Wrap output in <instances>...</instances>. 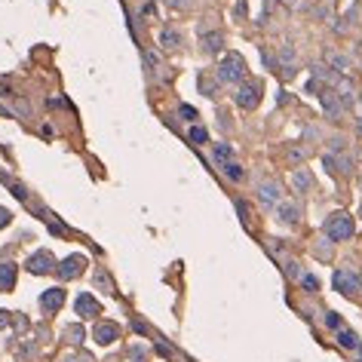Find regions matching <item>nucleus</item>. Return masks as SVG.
<instances>
[{
  "mask_svg": "<svg viewBox=\"0 0 362 362\" xmlns=\"http://www.w3.org/2000/svg\"><path fill=\"white\" fill-rule=\"evenodd\" d=\"M92 338H95V341H98L101 347H108V344H114V341L120 338V326H117V323H108V320H104V323H98V326L92 329Z\"/></svg>",
  "mask_w": 362,
  "mask_h": 362,
  "instance_id": "nucleus-10",
  "label": "nucleus"
},
{
  "mask_svg": "<svg viewBox=\"0 0 362 362\" xmlns=\"http://www.w3.org/2000/svg\"><path fill=\"white\" fill-rule=\"evenodd\" d=\"M9 221H12V212H9V209H3V206H0V227H6V224H9Z\"/></svg>",
  "mask_w": 362,
  "mask_h": 362,
  "instance_id": "nucleus-35",
  "label": "nucleus"
},
{
  "mask_svg": "<svg viewBox=\"0 0 362 362\" xmlns=\"http://www.w3.org/2000/svg\"><path fill=\"white\" fill-rule=\"evenodd\" d=\"M359 101H362V89H359Z\"/></svg>",
  "mask_w": 362,
  "mask_h": 362,
  "instance_id": "nucleus-41",
  "label": "nucleus"
},
{
  "mask_svg": "<svg viewBox=\"0 0 362 362\" xmlns=\"http://www.w3.org/2000/svg\"><path fill=\"white\" fill-rule=\"evenodd\" d=\"M276 58H280L283 74H286V77H292V74H295V65H298V58H295V46H292L289 40L280 46V55H276Z\"/></svg>",
  "mask_w": 362,
  "mask_h": 362,
  "instance_id": "nucleus-11",
  "label": "nucleus"
},
{
  "mask_svg": "<svg viewBox=\"0 0 362 362\" xmlns=\"http://www.w3.org/2000/svg\"><path fill=\"white\" fill-rule=\"evenodd\" d=\"M154 12H157V6H154V3H144V6H141V15H154Z\"/></svg>",
  "mask_w": 362,
  "mask_h": 362,
  "instance_id": "nucleus-36",
  "label": "nucleus"
},
{
  "mask_svg": "<svg viewBox=\"0 0 362 362\" xmlns=\"http://www.w3.org/2000/svg\"><path fill=\"white\" fill-rule=\"evenodd\" d=\"M237 212H240V221H243V224H246V227H249V221H252V218H249V215H252V212H249V206H246V203H243V200H237Z\"/></svg>",
  "mask_w": 362,
  "mask_h": 362,
  "instance_id": "nucleus-29",
  "label": "nucleus"
},
{
  "mask_svg": "<svg viewBox=\"0 0 362 362\" xmlns=\"http://www.w3.org/2000/svg\"><path fill=\"white\" fill-rule=\"evenodd\" d=\"M221 43H224V34H221V31H203V34H200V46H203V52H218Z\"/></svg>",
  "mask_w": 362,
  "mask_h": 362,
  "instance_id": "nucleus-14",
  "label": "nucleus"
},
{
  "mask_svg": "<svg viewBox=\"0 0 362 362\" xmlns=\"http://www.w3.org/2000/svg\"><path fill=\"white\" fill-rule=\"evenodd\" d=\"M187 138H190V144H206V141H209V132H206L203 126H190Z\"/></svg>",
  "mask_w": 362,
  "mask_h": 362,
  "instance_id": "nucleus-24",
  "label": "nucleus"
},
{
  "mask_svg": "<svg viewBox=\"0 0 362 362\" xmlns=\"http://www.w3.org/2000/svg\"><path fill=\"white\" fill-rule=\"evenodd\" d=\"M83 335H86V332H83V326H71V329H68V341H74V344H80V341H83Z\"/></svg>",
  "mask_w": 362,
  "mask_h": 362,
  "instance_id": "nucleus-30",
  "label": "nucleus"
},
{
  "mask_svg": "<svg viewBox=\"0 0 362 362\" xmlns=\"http://www.w3.org/2000/svg\"><path fill=\"white\" fill-rule=\"evenodd\" d=\"M323 163H326V169L332 175H350L353 172V160H350L347 151H326L323 154Z\"/></svg>",
  "mask_w": 362,
  "mask_h": 362,
  "instance_id": "nucleus-5",
  "label": "nucleus"
},
{
  "mask_svg": "<svg viewBox=\"0 0 362 362\" xmlns=\"http://www.w3.org/2000/svg\"><path fill=\"white\" fill-rule=\"evenodd\" d=\"M83 270H86V258H83V255H68V258L55 267L58 280H74V276H80Z\"/></svg>",
  "mask_w": 362,
  "mask_h": 362,
  "instance_id": "nucleus-8",
  "label": "nucleus"
},
{
  "mask_svg": "<svg viewBox=\"0 0 362 362\" xmlns=\"http://www.w3.org/2000/svg\"><path fill=\"white\" fill-rule=\"evenodd\" d=\"M323 230H326V237L332 243H344V240L353 237V218L347 212H335V215H329V221H326Z\"/></svg>",
  "mask_w": 362,
  "mask_h": 362,
  "instance_id": "nucleus-2",
  "label": "nucleus"
},
{
  "mask_svg": "<svg viewBox=\"0 0 362 362\" xmlns=\"http://www.w3.org/2000/svg\"><path fill=\"white\" fill-rule=\"evenodd\" d=\"M332 286H335V292H341V295L353 298V295L359 292V276H356L353 270H344V267H338V270L332 273Z\"/></svg>",
  "mask_w": 362,
  "mask_h": 362,
  "instance_id": "nucleus-6",
  "label": "nucleus"
},
{
  "mask_svg": "<svg viewBox=\"0 0 362 362\" xmlns=\"http://www.w3.org/2000/svg\"><path fill=\"white\" fill-rule=\"evenodd\" d=\"M326 326L329 329H341V316L338 313H326Z\"/></svg>",
  "mask_w": 362,
  "mask_h": 362,
  "instance_id": "nucleus-32",
  "label": "nucleus"
},
{
  "mask_svg": "<svg viewBox=\"0 0 362 362\" xmlns=\"http://www.w3.org/2000/svg\"><path fill=\"white\" fill-rule=\"evenodd\" d=\"M190 3L194 0H166V6H172V9H190Z\"/></svg>",
  "mask_w": 362,
  "mask_h": 362,
  "instance_id": "nucleus-33",
  "label": "nucleus"
},
{
  "mask_svg": "<svg viewBox=\"0 0 362 362\" xmlns=\"http://www.w3.org/2000/svg\"><path fill=\"white\" fill-rule=\"evenodd\" d=\"M9 326V313L6 310H0V329H6Z\"/></svg>",
  "mask_w": 362,
  "mask_h": 362,
  "instance_id": "nucleus-37",
  "label": "nucleus"
},
{
  "mask_svg": "<svg viewBox=\"0 0 362 362\" xmlns=\"http://www.w3.org/2000/svg\"><path fill=\"white\" fill-rule=\"evenodd\" d=\"M233 101H237L243 111L258 108V101H261V83H258V80H243V83L237 86V92H233Z\"/></svg>",
  "mask_w": 362,
  "mask_h": 362,
  "instance_id": "nucleus-3",
  "label": "nucleus"
},
{
  "mask_svg": "<svg viewBox=\"0 0 362 362\" xmlns=\"http://www.w3.org/2000/svg\"><path fill=\"white\" fill-rule=\"evenodd\" d=\"M258 200H261L264 206H280V203H283V190H280V184L270 181V178L261 181V184H258Z\"/></svg>",
  "mask_w": 362,
  "mask_h": 362,
  "instance_id": "nucleus-9",
  "label": "nucleus"
},
{
  "mask_svg": "<svg viewBox=\"0 0 362 362\" xmlns=\"http://www.w3.org/2000/svg\"><path fill=\"white\" fill-rule=\"evenodd\" d=\"M292 187H295V190H310V187H313L310 169H295V172H292Z\"/></svg>",
  "mask_w": 362,
  "mask_h": 362,
  "instance_id": "nucleus-19",
  "label": "nucleus"
},
{
  "mask_svg": "<svg viewBox=\"0 0 362 362\" xmlns=\"http://www.w3.org/2000/svg\"><path fill=\"white\" fill-rule=\"evenodd\" d=\"M301 286H304V292H320V283H316V276H310V273L301 276Z\"/></svg>",
  "mask_w": 362,
  "mask_h": 362,
  "instance_id": "nucleus-27",
  "label": "nucleus"
},
{
  "mask_svg": "<svg viewBox=\"0 0 362 362\" xmlns=\"http://www.w3.org/2000/svg\"><path fill=\"white\" fill-rule=\"evenodd\" d=\"M316 95H320V108L326 111L329 120H341V117H344V101H341L338 89H332V86H320Z\"/></svg>",
  "mask_w": 362,
  "mask_h": 362,
  "instance_id": "nucleus-4",
  "label": "nucleus"
},
{
  "mask_svg": "<svg viewBox=\"0 0 362 362\" xmlns=\"http://www.w3.org/2000/svg\"><path fill=\"white\" fill-rule=\"evenodd\" d=\"M359 292H362V276H359Z\"/></svg>",
  "mask_w": 362,
  "mask_h": 362,
  "instance_id": "nucleus-40",
  "label": "nucleus"
},
{
  "mask_svg": "<svg viewBox=\"0 0 362 362\" xmlns=\"http://www.w3.org/2000/svg\"><path fill=\"white\" fill-rule=\"evenodd\" d=\"M215 77L221 83H243L246 80V58L240 52H224L215 68Z\"/></svg>",
  "mask_w": 362,
  "mask_h": 362,
  "instance_id": "nucleus-1",
  "label": "nucleus"
},
{
  "mask_svg": "<svg viewBox=\"0 0 362 362\" xmlns=\"http://www.w3.org/2000/svg\"><path fill=\"white\" fill-rule=\"evenodd\" d=\"M286 273H289L292 280H301V276H304V267H301L298 261H286Z\"/></svg>",
  "mask_w": 362,
  "mask_h": 362,
  "instance_id": "nucleus-25",
  "label": "nucleus"
},
{
  "mask_svg": "<svg viewBox=\"0 0 362 362\" xmlns=\"http://www.w3.org/2000/svg\"><path fill=\"white\" fill-rule=\"evenodd\" d=\"M178 114H181V117H184L187 123H194V120H197V111H194L190 104H181V108H178Z\"/></svg>",
  "mask_w": 362,
  "mask_h": 362,
  "instance_id": "nucleus-31",
  "label": "nucleus"
},
{
  "mask_svg": "<svg viewBox=\"0 0 362 362\" xmlns=\"http://www.w3.org/2000/svg\"><path fill=\"white\" fill-rule=\"evenodd\" d=\"M224 172H227V178H233V181H240V178H243L240 163H227V166H224Z\"/></svg>",
  "mask_w": 362,
  "mask_h": 362,
  "instance_id": "nucleus-28",
  "label": "nucleus"
},
{
  "mask_svg": "<svg viewBox=\"0 0 362 362\" xmlns=\"http://www.w3.org/2000/svg\"><path fill=\"white\" fill-rule=\"evenodd\" d=\"M326 65H329L332 71H338V74H347V71H350V58H347L344 52H326Z\"/></svg>",
  "mask_w": 362,
  "mask_h": 362,
  "instance_id": "nucleus-17",
  "label": "nucleus"
},
{
  "mask_svg": "<svg viewBox=\"0 0 362 362\" xmlns=\"http://www.w3.org/2000/svg\"><path fill=\"white\" fill-rule=\"evenodd\" d=\"M218 83H221L218 77L212 80L209 74H200V89H203V95H215V92H218Z\"/></svg>",
  "mask_w": 362,
  "mask_h": 362,
  "instance_id": "nucleus-23",
  "label": "nucleus"
},
{
  "mask_svg": "<svg viewBox=\"0 0 362 362\" xmlns=\"http://www.w3.org/2000/svg\"><path fill=\"white\" fill-rule=\"evenodd\" d=\"M15 289V264L3 261L0 264V292H12Z\"/></svg>",
  "mask_w": 362,
  "mask_h": 362,
  "instance_id": "nucleus-16",
  "label": "nucleus"
},
{
  "mask_svg": "<svg viewBox=\"0 0 362 362\" xmlns=\"http://www.w3.org/2000/svg\"><path fill=\"white\" fill-rule=\"evenodd\" d=\"M52 267H58V264H55L52 252H46V249H40V252H34V255L28 258V270H31V273H37V276L52 273Z\"/></svg>",
  "mask_w": 362,
  "mask_h": 362,
  "instance_id": "nucleus-7",
  "label": "nucleus"
},
{
  "mask_svg": "<svg viewBox=\"0 0 362 362\" xmlns=\"http://www.w3.org/2000/svg\"><path fill=\"white\" fill-rule=\"evenodd\" d=\"M359 362H362V344H359Z\"/></svg>",
  "mask_w": 362,
  "mask_h": 362,
  "instance_id": "nucleus-39",
  "label": "nucleus"
},
{
  "mask_svg": "<svg viewBox=\"0 0 362 362\" xmlns=\"http://www.w3.org/2000/svg\"><path fill=\"white\" fill-rule=\"evenodd\" d=\"M40 304H43V310H58L65 304V289H46L40 295Z\"/></svg>",
  "mask_w": 362,
  "mask_h": 362,
  "instance_id": "nucleus-15",
  "label": "nucleus"
},
{
  "mask_svg": "<svg viewBox=\"0 0 362 362\" xmlns=\"http://www.w3.org/2000/svg\"><path fill=\"white\" fill-rule=\"evenodd\" d=\"M74 310H77V316H83V320H89V316H95L98 313V301L92 298V295H77V301H74Z\"/></svg>",
  "mask_w": 362,
  "mask_h": 362,
  "instance_id": "nucleus-12",
  "label": "nucleus"
},
{
  "mask_svg": "<svg viewBox=\"0 0 362 362\" xmlns=\"http://www.w3.org/2000/svg\"><path fill=\"white\" fill-rule=\"evenodd\" d=\"M126 356L132 362H151V350H147L144 344H129V347H126Z\"/></svg>",
  "mask_w": 362,
  "mask_h": 362,
  "instance_id": "nucleus-22",
  "label": "nucleus"
},
{
  "mask_svg": "<svg viewBox=\"0 0 362 362\" xmlns=\"http://www.w3.org/2000/svg\"><path fill=\"white\" fill-rule=\"evenodd\" d=\"M276 215H280V221H283V224H298V218H301V209H298V203H292V200H283V203L276 206Z\"/></svg>",
  "mask_w": 362,
  "mask_h": 362,
  "instance_id": "nucleus-13",
  "label": "nucleus"
},
{
  "mask_svg": "<svg viewBox=\"0 0 362 362\" xmlns=\"http://www.w3.org/2000/svg\"><path fill=\"white\" fill-rule=\"evenodd\" d=\"M95 283H98L104 292H114V286H111V276H108L104 270H95Z\"/></svg>",
  "mask_w": 362,
  "mask_h": 362,
  "instance_id": "nucleus-26",
  "label": "nucleus"
},
{
  "mask_svg": "<svg viewBox=\"0 0 362 362\" xmlns=\"http://www.w3.org/2000/svg\"><path fill=\"white\" fill-rule=\"evenodd\" d=\"M160 43H163L166 49H175V46L181 43V31H175L172 25H166V28H163V34H160Z\"/></svg>",
  "mask_w": 362,
  "mask_h": 362,
  "instance_id": "nucleus-20",
  "label": "nucleus"
},
{
  "mask_svg": "<svg viewBox=\"0 0 362 362\" xmlns=\"http://www.w3.org/2000/svg\"><path fill=\"white\" fill-rule=\"evenodd\" d=\"M280 3H286V6H295V3H298V0H280Z\"/></svg>",
  "mask_w": 362,
  "mask_h": 362,
  "instance_id": "nucleus-38",
  "label": "nucleus"
},
{
  "mask_svg": "<svg viewBox=\"0 0 362 362\" xmlns=\"http://www.w3.org/2000/svg\"><path fill=\"white\" fill-rule=\"evenodd\" d=\"M212 160L224 169L227 163H233V147H230L227 141H218V144H215V151H212Z\"/></svg>",
  "mask_w": 362,
  "mask_h": 362,
  "instance_id": "nucleus-18",
  "label": "nucleus"
},
{
  "mask_svg": "<svg viewBox=\"0 0 362 362\" xmlns=\"http://www.w3.org/2000/svg\"><path fill=\"white\" fill-rule=\"evenodd\" d=\"M338 344H341L344 350H356V347H359V338H356L353 329H338Z\"/></svg>",
  "mask_w": 362,
  "mask_h": 362,
  "instance_id": "nucleus-21",
  "label": "nucleus"
},
{
  "mask_svg": "<svg viewBox=\"0 0 362 362\" xmlns=\"http://www.w3.org/2000/svg\"><path fill=\"white\" fill-rule=\"evenodd\" d=\"M144 65H147V68L154 71V68L160 65V58H157V52H144Z\"/></svg>",
  "mask_w": 362,
  "mask_h": 362,
  "instance_id": "nucleus-34",
  "label": "nucleus"
}]
</instances>
